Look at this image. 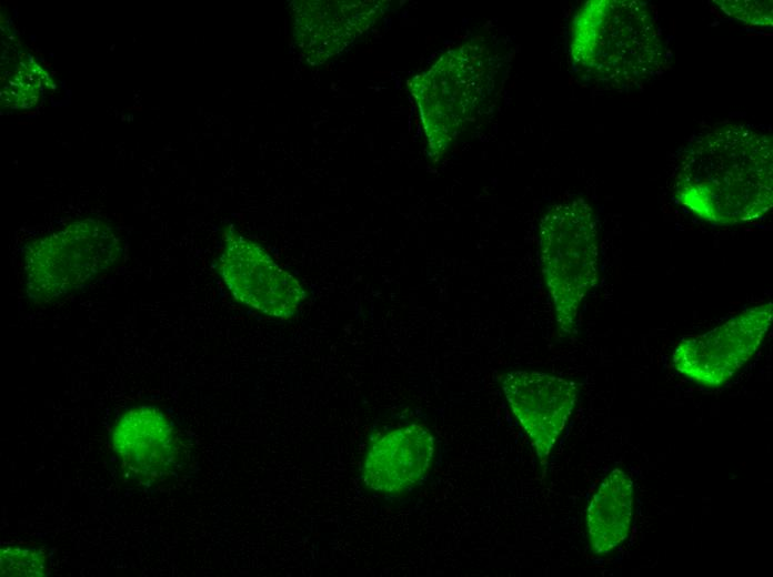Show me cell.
I'll return each instance as SVG.
<instances>
[{"label": "cell", "mask_w": 773, "mask_h": 577, "mask_svg": "<svg viewBox=\"0 0 773 577\" xmlns=\"http://www.w3.org/2000/svg\"><path fill=\"white\" fill-rule=\"evenodd\" d=\"M727 16L745 23L769 27L772 24V1H715Z\"/></svg>", "instance_id": "12"}, {"label": "cell", "mask_w": 773, "mask_h": 577, "mask_svg": "<svg viewBox=\"0 0 773 577\" xmlns=\"http://www.w3.org/2000/svg\"><path fill=\"white\" fill-rule=\"evenodd\" d=\"M112 446L122 468L144 483L168 475L180 451L172 422L153 406H139L123 413L113 427Z\"/></svg>", "instance_id": "8"}, {"label": "cell", "mask_w": 773, "mask_h": 577, "mask_svg": "<svg viewBox=\"0 0 773 577\" xmlns=\"http://www.w3.org/2000/svg\"><path fill=\"white\" fill-rule=\"evenodd\" d=\"M49 555L34 541H12L0 550L1 576L42 577L48 573Z\"/></svg>", "instance_id": "11"}, {"label": "cell", "mask_w": 773, "mask_h": 577, "mask_svg": "<svg viewBox=\"0 0 773 577\" xmlns=\"http://www.w3.org/2000/svg\"><path fill=\"white\" fill-rule=\"evenodd\" d=\"M633 507V480L623 469L613 468L601 482L586 509L588 536L594 554H609L626 539Z\"/></svg>", "instance_id": "10"}, {"label": "cell", "mask_w": 773, "mask_h": 577, "mask_svg": "<svg viewBox=\"0 0 773 577\" xmlns=\"http://www.w3.org/2000/svg\"><path fill=\"white\" fill-rule=\"evenodd\" d=\"M434 455V437L428 427L410 424L377 438L362 466L364 484L379 493H401L428 473Z\"/></svg>", "instance_id": "9"}, {"label": "cell", "mask_w": 773, "mask_h": 577, "mask_svg": "<svg viewBox=\"0 0 773 577\" xmlns=\"http://www.w3.org/2000/svg\"><path fill=\"white\" fill-rule=\"evenodd\" d=\"M504 397L545 465L578 401V385L535 370H514L501 379Z\"/></svg>", "instance_id": "7"}, {"label": "cell", "mask_w": 773, "mask_h": 577, "mask_svg": "<svg viewBox=\"0 0 773 577\" xmlns=\"http://www.w3.org/2000/svg\"><path fill=\"white\" fill-rule=\"evenodd\" d=\"M573 69L615 89L647 83L661 74L667 52L653 9L638 0H590L570 28Z\"/></svg>", "instance_id": "2"}, {"label": "cell", "mask_w": 773, "mask_h": 577, "mask_svg": "<svg viewBox=\"0 0 773 577\" xmlns=\"http://www.w3.org/2000/svg\"><path fill=\"white\" fill-rule=\"evenodd\" d=\"M772 155L770 136L747 125L704 131L677 156L674 200L713 225L759 221L773 205Z\"/></svg>", "instance_id": "1"}, {"label": "cell", "mask_w": 773, "mask_h": 577, "mask_svg": "<svg viewBox=\"0 0 773 577\" xmlns=\"http://www.w3.org/2000/svg\"><path fill=\"white\" fill-rule=\"evenodd\" d=\"M772 320V302L746 308L705 333L681 340L672 353V364L694 383L719 387L753 357Z\"/></svg>", "instance_id": "5"}, {"label": "cell", "mask_w": 773, "mask_h": 577, "mask_svg": "<svg viewBox=\"0 0 773 577\" xmlns=\"http://www.w3.org/2000/svg\"><path fill=\"white\" fill-rule=\"evenodd\" d=\"M495 57L483 41L470 40L444 52L409 82L426 140L438 161L475 118L494 85Z\"/></svg>", "instance_id": "3"}, {"label": "cell", "mask_w": 773, "mask_h": 577, "mask_svg": "<svg viewBox=\"0 0 773 577\" xmlns=\"http://www.w3.org/2000/svg\"><path fill=\"white\" fill-rule=\"evenodd\" d=\"M538 246L558 328L571 335L599 281V231L589 202L575 198L551 206L540 220Z\"/></svg>", "instance_id": "4"}, {"label": "cell", "mask_w": 773, "mask_h": 577, "mask_svg": "<svg viewBox=\"0 0 773 577\" xmlns=\"http://www.w3.org/2000/svg\"><path fill=\"white\" fill-rule=\"evenodd\" d=\"M219 273L237 301L270 317L290 318L305 298L292 274L242 236H232L225 244Z\"/></svg>", "instance_id": "6"}]
</instances>
